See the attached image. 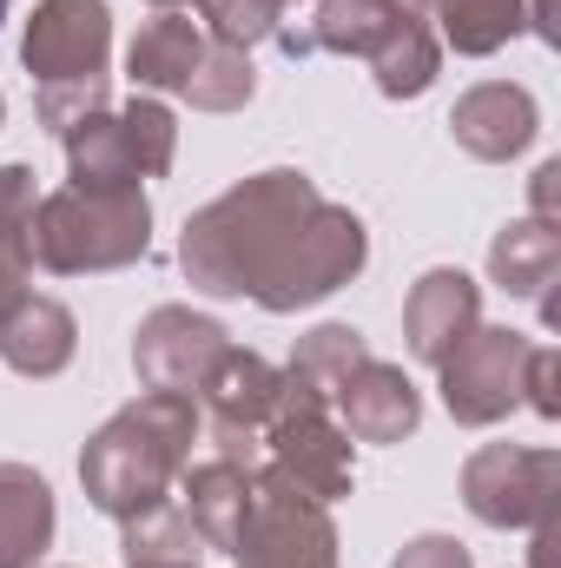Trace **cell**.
Wrapping results in <instances>:
<instances>
[{
    "label": "cell",
    "mask_w": 561,
    "mask_h": 568,
    "mask_svg": "<svg viewBox=\"0 0 561 568\" xmlns=\"http://www.w3.org/2000/svg\"><path fill=\"white\" fill-rule=\"evenodd\" d=\"M370 265V232L350 205H330L317 179L272 165L198 205L178 232V272L205 297H252L290 317Z\"/></svg>",
    "instance_id": "6da1fadb"
},
{
    "label": "cell",
    "mask_w": 561,
    "mask_h": 568,
    "mask_svg": "<svg viewBox=\"0 0 561 568\" xmlns=\"http://www.w3.org/2000/svg\"><path fill=\"white\" fill-rule=\"evenodd\" d=\"M192 443H198V410L192 397H165V390H145L126 410H113L106 424L86 436L80 449V483H86V503L113 523H140L152 509L172 503L185 463H192Z\"/></svg>",
    "instance_id": "7a4b0ae2"
},
{
    "label": "cell",
    "mask_w": 561,
    "mask_h": 568,
    "mask_svg": "<svg viewBox=\"0 0 561 568\" xmlns=\"http://www.w3.org/2000/svg\"><path fill=\"white\" fill-rule=\"evenodd\" d=\"M27 252L53 278H93V272L140 265L152 252V205H145L140 185H120V192H93V185L47 192L33 205Z\"/></svg>",
    "instance_id": "3957f363"
},
{
    "label": "cell",
    "mask_w": 561,
    "mask_h": 568,
    "mask_svg": "<svg viewBox=\"0 0 561 568\" xmlns=\"http://www.w3.org/2000/svg\"><path fill=\"white\" fill-rule=\"evenodd\" d=\"M67 140V172L73 185L93 192H120L140 179H165L178 159V120L159 93H133L126 106H100L80 126L60 133Z\"/></svg>",
    "instance_id": "277c9868"
},
{
    "label": "cell",
    "mask_w": 561,
    "mask_h": 568,
    "mask_svg": "<svg viewBox=\"0 0 561 568\" xmlns=\"http://www.w3.org/2000/svg\"><path fill=\"white\" fill-rule=\"evenodd\" d=\"M238 568H337V523L330 503H310L304 489H290L258 463L252 476V509L238 523L232 542Z\"/></svg>",
    "instance_id": "5b68a950"
},
{
    "label": "cell",
    "mask_w": 561,
    "mask_h": 568,
    "mask_svg": "<svg viewBox=\"0 0 561 568\" xmlns=\"http://www.w3.org/2000/svg\"><path fill=\"white\" fill-rule=\"evenodd\" d=\"M272 476H284L290 489H304L310 503H337L357 483V456H350V429L330 417L324 397H304L284 384L278 417L265 424V456Z\"/></svg>",
    "instance_id": "8992f818"
},
{
    "label": "cell",
    "mask_w": 561,
    "mask_h": 568,
    "mask_svg": "<svg viewBox=\"0 0 561 568\" xmlns=\"http://www.w3.org/2000/svg\"><path fill=\"white\" fill-rule=\"evenodd\" d=\"M529 337L509 331V324H476L442 364H436V390H442V410L462 429H489L502 424L516 404H522V371H529Z\"/></svg>",
    "instance_id": "52a82bcc"
},
{
    "label": "cell",
    "mask_w": 561,
    "mask_h": 568,
    "mask_svg": "<svg viewBox=\"0 0 561 568\" xmlns=\"http://www.w3.org/2000/svg\"><path fill=\"white\" fill-rule=\"evenodd\" d=\"M462 503L489 529H536L561 516V449L482 443L462 463Z\"/></svg>",
    "instance_id": "ba28073f"
},
{
    "label": "cell",
    "mask_w": 561,
    "mask_h": 568,
    "mask_svg": "<svg viewBox=\"0 0 561 568\" xmlns=\"http://www.w3.org/2000/svg\"><path fill=\"white\" fill-rule=\"evenodd\" d=\"M20 60L40 93L53 87H106L113 60V7L106 0H40L20 40Z\"/></svg>",
    "instance_id": "9c48e42d"
},
{
    "label": "cell",
    "mask_w": 561,
    "mask_h": 568,
    "mask_svg": "<svg viewBox=\"0 0 561 568\" xmlns=\"http://www.w3.org/2000/svg\"><path fill=\"white\" fill-rule=\"evenodd\" d=\"M225 351H232V331L192 304H159L133 331V371L145 390H165V397H198Z\"/></svg>",
    "instance_id": "30bf717a"
},
{
    "label": "cell",
    "mask_w": 561,
    "mask_h": 568,
    "mask_svg": "<svg viewBox=\"0 0 561 568\" xmlns=\"http://www.w3.org/2000/svg\"><path fill=\"white\" fill-rule=\"evenodd\" d=\"M198 397H205V417H212V443H218V456L258 469V456H265V424L278 417V397H284V371L272 364V357L232 344Z\"/></svg>",
    "instance_id": "8fae6325"
},
{
    "label": "cell",
    "mask_w": 561,
    "mask_h": 568,
    "mask_svg": "<svg viewBox=\"0 0 561 568\" xmlns=\"http://www.w3.org/2000/svg\"><path fill=\"white\" fill-rule=\"evenodd\" d=\"M482 324V284L469 278V272H456V265H436V272H422L410 284V297H404V337H410V357L417 364H442L469 331Z\"/></svg>",
    "instance_id": "7c38bea8"
},
{
    "label": "cell",
    "mask_w": 561,
    "mask_h": 568,
    "mask_svg": "<svg viewBox=\"0 0 561 568\" xmlns=\"http://www.w3.org/2000/svg\"><path fill=\"white\" fill-rule=\"evenodd\" d=\"M449 133H456V145H462L469 159L502 165V159L529 152V140L542 133V113H536V93H529V87H516V80H482V87H469V93L456 100Z\"/></svg>",
    "instance_id": "4fadbf2b"
},
{
    "label": "cell",
    "mask_w": 561,
    "mask_h": 568,
    "mask_svg": "<svg viewBox=\"0 0 561 568\" xmlns=\"http://www.w3.org/2000/svg\"><path fill=\"white\" fill-rule=\"evenodd\" d=\"M330 404L357 443H404L422 424V390L404 377V364H384V357H364Z\"/></svg>",
    "instance_id": "5bb4252c"
},
{
    "label": "cell",
    "mask_w": 561,
    "mask_h": 568,
    "mask_svg": "<svg viewBox=\"0 0 561 568\" xmlns=\"http://www.w3.org/2000/svg\"><path fill=\"white\" fill-rule=\"evenodd\" d=\"M73 351H80V324H73V311L60 297L27 291L20 304L0 311V364L7 371L47 384V377H60L73 364Z\"/></svg>",
    "instance_id": "9a60e30c"
},
{
    "label": "cell",
    "mask_w": 561,
    "mask_h": 568,
    "mask_svg": "<svg viewBox=\"0 0 561 568\" xmlns=\"http://www.w3.org/2000/svg\"><path fill=\"white\" fill-rule=\"evenodd\" d=\"M252 476L258 469H245V463H232V456H212V463H185V476H178V509H185V523H192V536L205 542V549H232L238 542V523H245V509H252Z\"/></svg>",
    "instance_id": "2e32d148"
},
{
    "label": "cell",
    "mask_w": 561,
    "mask_h": 568,
    "mask_svg": "<svg viewBox=\"0 0 561 568\" xmlns=\"http://www.w3.org/2000/svg\"><path fill=\"white\" fill-rule=\"evenodd\" d=\"M53 489L27 463H0V568H33L53 542Z\"/></svg>",
    "instance_id": "e0dca14e"
},
{
    "label": "cell",
    "mask_w": 561,
    "mask_h": 568,
    "mask_svg": "<svg viewBox=\"0 0 561 568\" xmlns=\"http://www.w3.org/2000/svg\"><path fill=\"white\" fill-rule=\"evenodd\" d=\"M198 53H205V27L192 13H152L126 47V73L140 93H178L192 80Z\"/></svg>",
    "instance_id": "ac0fdd59"
},
{
    "label": "cell",
    "mask_w": 561,
    "mask_h": 568,
    "mask_svg": "<svg viewBox=\"0 0 561 568\" xmlns=\"http://www.w3.org/2000/svg\"><path fill=\"white\" fill-rule=\"evenodd\" d=\"M555 272H561V232L536 225V219H516V225L496 232V245H489V278L502 284L509 297H542V311L555 317V297H549Z\"/></svg>",
    "instance_id": "d6986e66"
},
{
    "label": "cell",
    "mask_w": 561,
    "mask_h": 568,
    "mask_svg": "<svg viewBox=\"0 0 561 568\" xmlns=\"http://www.w3.org/2000/svg\"><path fill=\"white\" fill-rule=\"evenodd\" d=\"M364 357H370V344H364L357 324H317V331L297 337V351H290V364H284V384L330 404V397L344 390V377H350Z\"/></svg>",
    "instance_id": "ffe728a7"
},
{
    "label": "cell",
    "mask_w": 561,
    "mask_h": 568,
    "mask_svg": "<svg viewBox=\"0 0 561 568\" xmlns=\"http://www.w3.org/2000/svg\"><path fill=\"white\" fill-rule=\"evenodd\" d=\"M397 27H410L390 0H317V13L304 20L317 53H344V60H370Z\"/></svg>",
    "instance_id": "44dd1931"
},
{
    "label": "cell",
    "mask_w": 561,
    "mask_h": 568,
    "mask_svg": "<svg viewBox=\"0 0 561 568\" xmlns=\"http://www.w3.org/2000/svg\"><path fill=\"white\" fill-rule=\"evenodd\" d=\"M429 20H442V47H456L462 60H489L516 33H529V0H436Z\"/></svg>",
    "instance_id": "7402d4cb"
},
{
    "label": "cell",
    "mask_w": 561,
    "mask_h": 568,
    "mask_svg": "<svg viewBox=\"0 0 561 568\" xmlns=\"http://www.w3.org/2000/svg\"><path fill=\"white\" fill-rule=\"evenodd\" d=\"M364 67L377 73V93H384V100H417V93L436 87V73H442V40L429 33V20H410V27H397Z\"/></svg>",
    "instance_id": "603a6c76"
},
{
    "label": "cell",
    "mask_w": 561,
    "mask_h": 568,
    "mask_svg": "<svg viewBox=\"0 0 561 568\" xmlns=\"http://www.w3.org/2000/svg\"><path fill=\"white\" fill-rule=\"evenodd\" d=\"M252 93H258L252 53H238V47H218V40H205V53H198L192 80L178 87V100H192L198 113H238Z\"/></svg>",
    "instance_id": "cb8c5ba5"
},
{
    "label": "cell",
    "mask_w": 561,
    "mask_h": 568,
    "mask_svg": "<svg viewBox=\"0 0 561 568\" xmlns=\"http://www.w3.org/2000/svg\"><path fill=\"white\" fill-rule=\"evenodd\" d=\"M126 529V542H120V556L126 568H198V536H192V523H185V509H152L140 523H120Z\"/></svg>",
    "instance_id": "d4e9b609"
},
{
    "label": "cell",
    "mask_w": 561,
    "mask_h": 568,
    "mask_svg": "<svg viewBox=\"0 0 561 568\" xmlns=\"http://www.w3.org/2000/svg\"><path fill=\"white\" fill-rule=\"evenodd\" d=\"M198 7H205V40L252 53L258 40H272L284 27V7L290 0H198Z\"/></svg>",
    "instance_id": "484cf974"
},
{
    "label": "cell",
    "mask_w": 561,
    "mask_h": 568,
    "mask_svg": "<svg viewBox=\"0 0 561 568\" xmlns=\"http://www.w3.org/2000/svg\"><path fill=\"white\" fill-rule=\"evenodd\" d=\"M33 205H40L33 172H27V165H0V245H7V252H27Z\"/></svg>",
    "instance_id": "4316f807"
},
{
    "label": "cell",
    "mask_w": 561,
    "mask_h": 568,
    "mask_svg": "<svg viewBox=\"0 0 561 568\" xmlns=\"http://www.w3.org/2000/svg\"><path fill=\"white\" fill-rule=\"evenodd\" d=\"M33 106H40V126L67 133V126H80L86 113H100V106H106V87H53V93H40Z\"/></svg>",
    "instance_id": "83f0119b"
},
{
    "label": "cell",
    "mask_w": 561,
    "mask_h": 568,
    "mask_svg": "<svg viewBox=\"0 0 561 568\" xmlns=\"http://www.w3.org/2000/svg\"><path fill=\"white\" fill-rule=\"evenodd\" d=\"M555 377H561L555 344H536V351H529V371H522V404H536L542 417H561V390H555Z\"/></svg>",
    "instance_id": "f1b7e54d"
},
{
    "label": "cell",
    "mask_w": 561,
    "mask_h": 568,
    "mask_svg": "<svg viewBox=\"0 0 561 568\" xmlns=\"http://www.w3.org/2000/svg\"><path fill=\"white\" fill-rule=\"evenodd\" d=\"M390 568H476V562H469V549L456 536H410Z\"/></svg>",
    "instance_id": "f546056e"
},
{
    "label": "cell",
    "mask_w": 561,
    "mask_h": 568,
    "mask_svg": "<svg viewBox=\"0 0 561 568\" xmlns=\"http://www.w3.org/2000/svg\"><path fill=\"white\" fill-rule=\"evenodd\" d=\"M529 199H536V225H549V232H561V159H542L536 165V179H529Z\"/></svg>",
    "instance_id": "4dcf8cb0"
},
{
    "label": "cell",
    "mask_w": 561,
    "mask_h": 568,
    "mask_svg": "<svg viewBox=\"0 0 561 568\" xmlns=\"http://www.w3.org/2000/svg\"><path fill=\"white\" fill-rule=\"evenodd\" d=\"M27 284H33V252H7V245H0V311L20 304Z\"/></svg>",
    "instance_id": "1f68e13d"
},
{
    "label": "cell",
    "mask_w": 561,
    "mask_h": 568,
    "mask_svg": "<svg viewBox=\"0 0 561 568\" xmlns=\"http://www.w3.org/2000/svg\"><path fill=\"white\" fill-rule=\"evenodd\" d=\"M390 7H397L404 20H429V13H436V0H390Z\"/></svg>",
    "instance_id": "d6a6232c"
},
{
    "label": "cell",
    "mask_w": 561,
    "mask_h": 568,
    "mask_svg": "<svg viewBox=\"0 0 561 568\" xmlns=\"http://www.w3.org/2000/svg\"><path fill=\"white\" fill-rule=\"evenodd\" d=\"M145 7H159V13H185L192 0H145Z\"/></svg>",
    "instance_id": "836d02e7"
},
{
    "label": "cell",
    "mask_w": 561,
    "mask_h": 568,
    "mask_svg": "<svg viewBox=\"0 0 561 568\" xmlns=\"http://www.w3.org/2000/svg\"><path fill=\"white\" fill-rule=\"evenodd\" d=\"M7 7H13V0H0V20H7Z\"/></svg>",
    "instance_id": "e575fe53"
},
{
    "label": "cell",
    "mask_w": 561,
    "mask_h": 568,
    "mask_svg": "<svg viewBox=\"0 0 561 568\" xmlns=\"http://www.w3.org/2000/svg\"><path fill=\"white\" fill-rule=\"evenodd\" d=\"M0 120H7V100H0Z\"/></svg>",
    "instance_id": "d590c367"
}]
</instances>
